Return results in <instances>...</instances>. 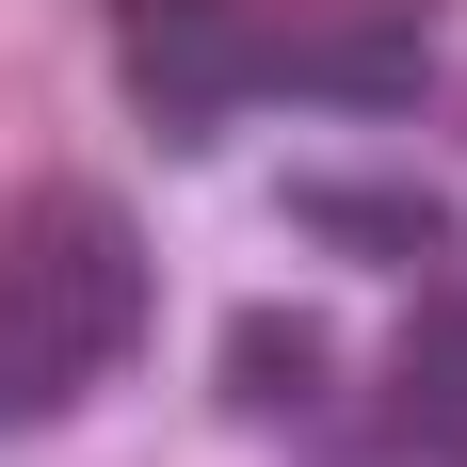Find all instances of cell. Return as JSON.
Instances as JSON below:
<instances>
[{"instance_id": "cell-4", "label": "cell", "mask_w": 467, "mask_h": 467, "mask_svg": "<svg viewBox=\"0 0 467 467\" xmlns=\"http://www.w3.org/2000/svg\"><path fill=\"white\" fill-rule=\"evenodd\" d=\"M275 193H290V226L323 242V258H371V275H435V258H451V193H420V178L306 161V178H275Z\"/></svg>"}, {"instance_id": "cell-1", "label": "cell", "mask_w": 467, "mask_h": 467, "mask_svg": "<svg viewBox=\"0 0 467 467\" xmlns=\"http://www.w3.org/2000/svg\"><path fill=\"white\" fill-rule=\"evenodd\" d=\"M0 258H16V290L48 306V338L81 355V387L145 355V226L113 210V193H81V178H33L16 210H0Z\"/></svg>"}, {"instance_id": "cell-3", "label": "cell", "mask_w": 467, "mask_h": 467, "mask_svg": "<svg viewBox=\"0 0 467 467\" xmlns=\"http://www.w3.org/2000/svg\"><path fill=\"white\" fill-rule=\"evenodd\" d=\"M435 48L403 0H275V97H323V113H420Z\"/></svg>"}, {"instance_id": "cell-2", "label": "cell", "mask_w": 467, "mask_h": 467, "mask_svg": "<svg viewBox=\"0 0 467 467\" xmlns=\"http://www.w3.org/2000/svg\"><path fill=\"white\" fill-rule=\"evenodd\" d=\"M97 16L161 145H210L242 97H275V0H97Z\"/></svg>"}, {"instance_id": "cell-7", "label": "cell", "mask_w": 467, "mask_h": 467, "mask_svg": "<svg viewBox=\"0 0 467 467\" xmlns=\"http://www.w3.org/2000/svg\"><path fill=\"white\" fill-rule=\"evenodd\" d=\"M65 403H81V355L48 338V306L16 290V258H0V435H16V420H65Z\"/></svg>"}, {"instance_id": "cell-5", "label": "cell", "mask_w": 467, "mask_h": 467, "mask_svg": "<svg viewBox=\"0 0 467 467\" xmlns=\"http://www.w3.org/2000/svg\"><path fill=\"white\" fill-rule=\"evenodd\" d=\"M210 387H226V420H323V387H338L323 306H242L226 355H210Z\"/></svg>"}, {"instance_id": "cell-6", "label": "cell", "mask_w": 467, "mask_h": 467, "mask_svg": "<svg viewBox=\"0 0 467 467\" xmlns=\"http://www.w3.org/2000/svg\"><path fill=\"white\" fill-rule=\"evenodd\" d=\"M387 435L435 467H467V290H435L403 323V387H387Z\"/></svg>"}]
</instances>
